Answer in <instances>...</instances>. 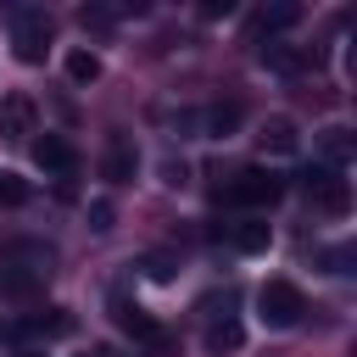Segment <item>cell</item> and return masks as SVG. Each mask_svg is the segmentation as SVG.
Returning a JSON list of instances; mask_svg holds the SVG:
<instances>
[{
	"label": "cell",
	"mask_w": 357,
	"mask_h": 357,
	"mask_svg": "<svg viewBox=\"0 0 357 357\" xmlns=\"http://www.w3.org/2000/svg\"><path fill=\"white\" fill-rule=\"evenodd\" d=\"M28 201V184L17 173H0V206H22Z\"/></svg>",
	"instance_id": "obj_19"
},
{
	"label": "cell",
	"mask_w": 357,
	"mask_h": 357,
	"mask_svg": "<svg viewBox=\"0 0 357 357\" xmlns=\"http://www.w3.org/2000/svg\"><path fill=\"white\" fill-rule=\"evenodd\" d=\"M67 78L73 84H95L100 78V56L95 50H67Z\"/></svg>",
	"instance_id": "obj_18"
},
{
	"label": "cell",
	"mask_w": 357,
	"mask_h": 357,
	"mask_svg": "<svg viewBox=\"0 0 357 357\" xmlns=\"http://www.w3.org/2000/svg\"><path fill=\"white\" fill-rule=\"evenodd\" d=\"M218 201H229V206H273L279 195H284V184H279V173H268V167H240L229 184H218L212 190Z\"/></svg>",
	"instance_id": "obj_1"
},
{
	"label": "cell",
	"mask_w": 357,
	"mask_h": 357,
	"mask_svg": "<svg viewBox=\"0 0 357 357\" xmlns=\"http://www.w3.org/2000/svg\"><path fill=\"white\" fill-rule=\"evenodd\" d=\"M134 167H139V156H134V145H128V139H112V151H106V162H100V173H106L112 184H128V178H134Z\"/></svg>",
	"instance_id": "obj_15"
},
{
	"label": "cell",
	"mask_w": 357,
	"mask_h": 357,
	"mask_svg": "<svg viewBox=\"0 0 357 357\" xmlns=\"http://www.w3.org/2000/svg\"><path fill=\"white\" fill-rule=\"evenodd\" d=\"M307 195H312V206L318 212H329V218H346L351 212V184L335 173V167H307Z\"/></svg>",
	"instance_id": "obj_4"
},
{
	"label": "cell",
	"mask_w": 357,
	"mask_h": 357,
	"mask_svg": "<svg viewBox=\"0 0 357 357\" xmlns=\"http://www.w3.org/2000/svg\"><path fill=\"white\" fill-rule=\"evenodd\" d=\"M257 145H262V151H273V156H290V151L301 145V134H296V123H290V117H268V123H262V134H257Z\"/></svg>",
	"instance_id": "obj_13"
},
{
	"label": "cell",
	"mask_w": 357,
	"mask_h": 357,
	"mask_svg": "<svg viewBox=\"0 0 357 357\" xmlns=\"http://www.w3.org/2000/svg\"><path fill=\"white\" fill-rule=\"evenodd\" d=\"M145 273H151V279H173V257H162V251L145 257Z\"/></svg>",
	"instance_id": "obj_22"
},
{
	"label": "cell",
	"mask_w": 357,
	"mask_h": 357,
	"mask_svg": "<svg viewBox=\"0 0 357 357\" xmlns=\"http://www.w3.org/2000/svg\"><path fill=\"white\" fill-rule=\"evenodd\" d=\"M240 346H245V324H240V318H229V312H223V318H212V329H206V351H212V357H223V351H240Z\"/></svg>",
	"instance_id": "obj_14"
},
{
	"label": "cell",
	"mask_w": 357,
	"mask_h": 357,
	"mask_svg": "<svg viewBox=\"0 0 357 357\" xmlns=\"http://www.w3.org/2000/svg\"><path fill=\"white\" fill-rule=\"evenodd\" d=\"M6 335H11V324H0V340H6Z\"/></svg>",
	"instance_id": "obj_25"
},
{
	"label": "cell",
	"mask_w": 357,
	"mask_h": 357,
	"mask_svg": "<svg viewBox=\"0 0 357 357\" xmlns=\"http://www.w3.org/2000/svg\"><path fill=\"white\" fill-rule=\"evenodd\" d=\"M50 50V17L45 11H11V56L22 67H39Z\"/></svg>",
	"instance_id": "obj_3"
},
{
	"label": "cell",
	"mask_w": 357,
	"mask_h": 357,
	"mask_svg": "<svg viewBox=\"0 0 357 357\" xmlns=\"http://www.w3.org/2000/svg\"><path fill=\"white\" fill-rule=\"evenodd\" d=\"M201 128H206L212 139L234 134V128H240V106H234V100H218V106H206V112H201Z\"/></svg>",
	"instance_id": "obj_16"
},
{
	"label": "cell",
	"mask_w": 357,
	"mask_h": 357,
	"mask_svg": "<svg viewBox=\"0 0 357 357\" xmlns=\"http://www.w3.org/2000/svg\"><path fill=\"white\" fill-rule=\"evenodd\" d=\"M17 357H45V351H17Z\"/></svg>",
	"instance_id": "obj_26"
},
{
	"label": "cell",
	"mask_w": 357,
	"mask_h": 357,
	"mask_svg": "<svg viewBox=\"0 0 357 357\" xmlns=\"http://www.w3.org/2000/svg\"><path fill=\"white\" fill-rule=\"evenodd\" d=\"M262 67H273V73L296 78V73L318 67V50H301V45H262Z\"/></svg>",
	"instance_id": "obj_9"
},
{
	"label": "cell",
	"mask_w": 357,
	"mask_h": 357,
	"mask_svg": "<svg viewBox=\"0 0 357 357\" xmlns=\"http://www.w3.org/2000/svg\"><path fill=\"white\" fill-rule=\"evenodd\" d=\"M33 128H39V106H33V95L6 89V95H0V139H28Z\"/></svg>",
	"instance_id": "obj_6"
},
{
	"label": "cell",
	"mask_w": 357,
	"mask_h": 357,
	"mask_svg": "<svg viewBox=\"0 0 357 357\" xmlns=\"http://www.w3.org/2000/svg\"><path fill=\"white\" fill-rule=\"evenodd\" d=\"M301 312H307V296H301L290 279H268V284L257 290V318H262L268 329H296Z\"/></svg>",
	"instance_id": "obj_2"
},
{
	"label": "cell",
	"mask_w": 357,
	"mask_h": 357,
	"mask_svg": "<svg viewBox=\"0 0 357 357\" xmlns=\"http://www.w3.org/2000/svg\"><path fill=\"white\" fill-rule=\"evenodd\" d=\"M229 11H234L229 0H206V6H201V17H206V22H212V17H229Z\"/></svg>",
	"instance_id": "obj_23"
},
{
	"label": "cell",
	"mask_w": 357,
	"mask_h": 357,
	"mask_svg": "<svg viewBox=\"0 0 357 357\" xmlns=\"http://www.w3.org/2000/svg\"><path fill=\"white\" fill-rule=\"evenodd\" d=\"M112 218H117V212H112V201H106V195H100V201H89V229H95V234H106V229H112Z\"/></svg>",
	"instance_id": "obj_20"
},
{
	"label": "cell",
	"mask_w": 357,
	"mask_h": 357,
	"mask_svg": "<svg viewBox=\"0 0 357 357\" xmlns=\"http://www.w3.org/2000/svg\"><path fill=\"white\" fill-rule=\"evenodd\" d=\"M11 335H45V340H50V335H73V312H67V307H45V312L22 318Z\"/></svg>",
	"instance_id": "obj_12"
},
{
	"label": "cell",
	"mask_w": 357,
	"mask_h": 357,
	"mask_svg": "<svg viewBox=\"0 0 357 357\" xmlns=\"http://www.w3.org/2000/svg\"><path fill=\"white\" fill-rule=\"evenodd\" d=\"M318 156H324V167H335V173H340V167H346V162L357 156V134H351L346 123L324 128V134H318Z\"/></svg>",
	"instance_id": "obj_10"
},
{
	"label": "cell",
	"mask_w": 357,
	"mask_h": 357,
	"mask_svg": "<svg viewBox=\"0 0 357 357\" xmlns=\"http://www.w3.org/2000/svg\"><path fill=\"white\" fill-rule=\"evenodd\" d=\"M84 357H112V351H100V346H95V351H84Z\"/></svg>",
	"instance_id": "obj_24"
},
{
	"label": "cell",
	"mask_w": 357,
	"mask_h": 357,
	"mask_svg": "<svg viewBox=\"0 0 357 357\" xmlns=\"http://www.w3.org/2000/svg\"><path fill=\"white\" fill-rule=\"evenodd\" d=\"M33 162H39L45 173H56V178H73V173H78V145H73L67 134H39V139H33Z\"/></svg>",
	"instance_id": "obj_8"
},
{
	"label": "cell",
	"mask_w": 357,
	"mask_h": 357,
	"mask_svg": "<svg viewBox=\"0 0 357 357\" xmlns=\"http://www.w3.org/2000/svg\"><path fill=\"white\" fill-rule=\"evenodd\" d=\"M296 22H301V6L284 0V6H268V11L257 17V33H284V28H296Z\"/></svg>",
	"instance_id": "obj_17"
},
{
	"label": "cell",
	"mask_w": 357,
	"mask_h": 357,
	"mask_svg": "<svg viewBox=\"0 0 357 357\" xmlns=\"http://www.w3.org/2000/svg\"><path fill=\"white\" fill-rule=\"evenodd\" d=\"M112 324L123 329V335H134V340H145V346H167V329L145 312V307H134L128 296H112Z\"/></svg>",
	"instance_id": "obj_5"
},
{
	"label": "cell",
	"mask_w": 357,
	"mask_h": 357,
	"mask_svg": "<svg viewBox=\"0 0 357 357\" xmlns=\"http://www.w3.org/2000/svg\"><path fill=\"white\" fill-rule=\"evenodd\" d=\"M223 234H229V245H234V251H245V257L268 251V240H273V229H268L262 218H240V223H229Z\"/></svg>",
	"instance_id": "obj_11"
},
{
	"label": "cell",
	"mask_w": 357,
	"mask_h": 357,
	"mask_svg": "<svg viewBox=\"0 0 357 357\" xmlns=\"http://www.w3.org/2000/svg\"><path fill=\"white\" fill-rule=\"evenodd\" d=\"M78 17H84V28H112V11L106 6H84Z\"/></svg>",
	"instance_id": "obj_21"
},
{
	"label": "cell",
	"mask_w": 357,
	"mask_h": 357,
	"mask_svg": "<svg viewBox=\"0 0 357 357\" xmlns=\"http://www.w3.org/2000/svg\"><path fill=\"white\" fill-rule=\"evenodd\" d=\"M50 268H33V262H6L0 257V301H33L45 290Z\"/></svg>",
	"instance_id": "obj_7"
}]
</instances>
